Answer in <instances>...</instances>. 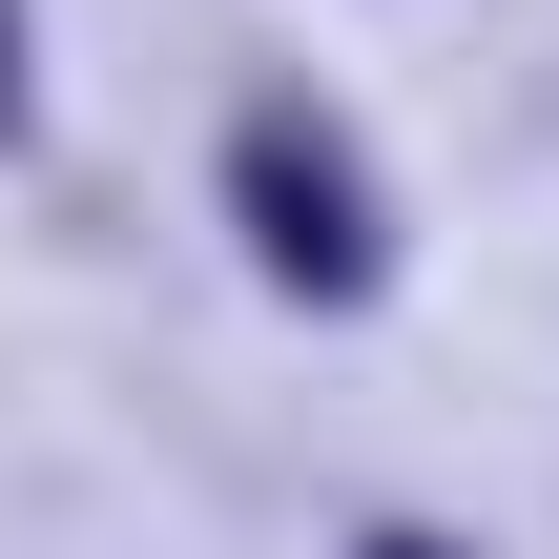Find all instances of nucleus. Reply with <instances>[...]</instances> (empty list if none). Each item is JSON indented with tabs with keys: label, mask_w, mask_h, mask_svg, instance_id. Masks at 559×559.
Returning <instances> with one entry per match:
<instances>
[{
	"label": "nucleus",
	"mask_w": 559,
	"mask_h": 559,
	"mask_svg": "<svg viewBox=\"0 0 559 559\" xmlns=\"http://www.w3.org/2000/svg\"><path fill=\"white\" fill-rule=\"evenodd\" d=\"M228 207H249L270 290H311V311L373 290V187H353V145H332L311 104H249V124H228Z\"/></svg>",
	"instance_id": "obj_1"
},
{
	"label": "nucleus",
	"mask_w": 559,
	"mask_h": 559,
	"mask_svg": "<svg viewBox=\"0 0 559 559\" xmlns=\"http://www.w3.org/2000/svg\"><path fill=\"white\" fill-rule=\"evenodd\" d=\"M0 145H21V21H0Z\"/></svg>",
	"instance_id": "obj_2"
},
{
	"label": "nucleus",
	"mask_w": 559,
	"mask_h": 559,
	"mask_svg": "<svg viewBox=\"0 0 559 559\" xmlns=\"http://www.w3.org/2000/svg\"><path fill=\"white\" fill-rule=\"evenodd\" d=\"M373 559H436V539H373Z\"/></svg>",
	"instance_id": "obj_3"
}]
</instances>
